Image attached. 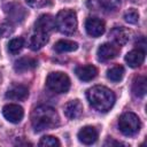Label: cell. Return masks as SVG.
<instances>
[{
    "mask_svg": "<svg viewBox=\"0 0 147 147\" xmlns=\"http://www.w3.org/2000/svg\"><path fill=\"white\" fill-rule=\"evenodd\" d=\"M60 123L56 110L49 106H38L31 113V124L36 132L54 129Z\"/></svg>",
    "mask_w": 147,
    "mask_h": 147,
    "instance_id": "obj_1",
    "label": "cell"
},
{
    "mask_svg": "<svg viewBox=\"0 0 147 147\" xmlns=\"http://www.w3.org/2000/svg\"><path fill=\"white\" fill-rule=\"evenodd\" d=\"M86 98L90 105L98 111H108L115 103V94L106 86L95 85L87 90Z\"/></svg>",
    "mask_w": 147,
    "mask_h": 147,
    "instance_id": "obj_2",
    "label": "cell"
},
{
    "mask_svg": "<svg viewBox=\"0 0 147 147\" xmlns=\"http://www.w3.org/2000/svg\"><path fill=\"white\" fill-rule=\"evenodd\" d=\"M57 30L63 34H72L77 29V16L71 9H62L55 18Z\"/></svg>",
    "mask_w": 147,
    "mask_h": 147,
    "instance_id": "obj_3",
    "label": "cell"
},
{
    "mask_svg": "<svg viewBox=\"0 0 147 147\" xmlns=\"http://www.w3.org/2000/svg\"><path fill=\"white\" fill-rule=\"evenodd\" d=\"M46 86L55 93H65L70 88V78L61 71L51 72L46 78Z\"/></svg>",
    "mask_w": 147,
    "mask_h": 147,
    "instance_id": "obj_4",
    "label": "cell"
},
{
    "mask_svg": "<svg viewBox=\"0 0 147 147\" xmlns=\"http://www.w3.org/2000/svg\"><path fill=\"white\" fill-rule=\"evenodd\" d=\"M140 126H141V123H140L139 117L134 113H131V111L122 114L118 119L119 131L124 136H127V137H131L138 133L140 130Z\"/></svg>",
    "mask_w": 147,
    "mask_h": 147,
    "instance_id": "obj_5",
    "label": "cell"
},
{
    "mask_svg": "<svg viewBox=\"0 0 147 147\" xmlns=\"http://www.w3.org/2000/svg\"><path fill=\"white\" fill-rule=\"evenodd\" d=\"M55 18L49 14H42L37 18L34 23V31L48 34L55 29Z\"/></svg>",
    "mask_w": 147,
    "mask_h": 147,
    "instance_id": "obj_6",
    "label": "cell"
},
{
    "mask_svg": "<svg viewBox=\"0 0 147 147\" xmlns=\"http://www.w3.org/2000/svg\"><path fill=\"white\" fill-rule=\"evenodd\" d=\"M2 115L10 123H18L22 121V118L24 116V110L18 105L9 103L2 108Z\"/></svg>",
    "mask_w": 147,
    "mask_h": 147,
    "instance_id": "obj_7",
    "label": "cell"
},
{
    "mask_svg": "<svg viewBox=\"0 0 147 147\" xmlns=\"http://www.w3.org/2000/svg\"><path fill=\"white\" fill-rule=\"evenodd\" d=\"M85 29L88 36L93 38H98L105 32V23L102 20L98 17H88L85 22Z\"/></svg>",
    "mask_w": 147,
    "mask_h": 147,
    "instance_id": "obj_8",
    "label": "cell"
},
{
    "mask_svg": "<svg viewBox=\"0 0 147 147\" xmlns=\"http://www.w3.org/2000/svg\"><path fill=\"white\" fill-rule=\"evenodd\" d=\"M130 36H131L130 30H127V29L124 28V26H116V28H114V29L109 32L110 39H111L116 45H118V46L125 45V44L130 40Z\"/></svg>",
    "mask_w": 147,
    "mask_h": 147,
    "instance_id": "obj_9",
    "label": "cell"
},
{
    "mask_svg": "<svg viewBox=\"0 0 147 147\" xmlns=\"http://www.w3.org/2000/svg\"><path fill=\"white\" fill-rule=\"evenodd\" d=\"M117 54H118V47L110 42L102 44L101 46H99L98 52H96L99 61H109L116 57Z\"/></svg>",
    "mask_w": 147,
    "mask_h": 147,
    "instance_id": "obj_10",
    "label": "cell"
},
{
    "mask_svg": "<svg viewBox=\"0 0 147 147\" xmlns=\"http://www.w3.org/2000/svg\"><path fill=\"white\" fill-rule=\"evenodd\" d=\"M76 76L83 80V82H90L94 79L98 75V69L92 64H85V65H78L75 69Z\"/></svg>",
    "mask_w": 147,
    "mask_h": 147,
    "instance_id": "obj_11",
    "label": "cell"
},
{
    "mask_svg": "<svg viewBox=\"0 0 147 147\" xmlns=\"http://www.w3.org/2000/svg\"><path fill=\"white\" fill-rule=\"evenodd\" d=\"M78 139L84 145H92L98 139V130L94 126H84L78 132Z\"/></svg>",
    "mask_w": 147,
    "mask_h": 147,
    "instance_id": "obj_12",
    "label": "cell"
},
{
    "mask_svg": "<svg viewBox=\"0 0 147 147\" xmlns=\"http://www.w3.org/2000/svg\"><path fill=\"white\" fill-rule=\"evenodd\" d=\"M29 95V90L26 86L21 85V84H15L11 85L8 91L6 92V98L10 100H24Z\"/></svg>",
    "mask_w": 147,
    "mask_h": 147,
    "instance_id": "obj_13",
    "label": "cell"
},
{
    "mask_svg": "<svg viewBox=\"0 0 147 147\" xmlns=\"http://www.w3.org/2000/svg\"><path fill=\"white\" fill-rule=\"evenodd\" d=\"M63 111H64V115L69 119L78 118L83 114V103L77 99L71 100L68 103H65V106L63 108Z\"/></svg>",
    "mask_w": 147,
    "mask_h": 147,
    "instance_id": "obj_14",
    "label": "cell"
},
{
    "mask_svg": "<svg viewBox=\"0 0 147 147\" xmlns=\"http://www.w3.org/2000/svg\"><path fill=\"white\" fill-rule=\"evenodd\" d=\"M145 60V51L142 48H137L132 49L125 55V61L131 68H138L144 63Z\"/></svg>",
    "mask_w": 147,
    "mask_h": 147,
    "instance_id": "obj_15",
    "label": "cell"
},
{
    "mask_svg": "<svg viewBox=\"0 0 147 147\" xmlns=\"http://www.w3.org/2000/svg\"><path fill=\"white\" fill-rule=\"evenodd\" d=\"M5 11L8 15V17L11 21H15V22H22L24 20L25 14H26L25 10L20 5H16V3H8V5H6L5 6Z\"/></svg>",
    "mask_w": 147,
    "mask_h": 147,
    "instance_id": "obj_16",
    "label": "cell"
},
{
    "mask_svg": "<svg viewBox=\"0 0 147 147\" xmlns=\"http://www.w3.org/2000/svg\"><path fill=\"white\" fill-rule=\"evenodd\" d=\"M37 67V60L33 57H21L15 61L14 63V69L16 72H25L29 70H32Z\"/></svg>",
    "mask_w": 147,
    "mask_h": 147,
    "instance_id": "obj_17",
    "label": "cell"
},
{
    "mask_svg": "<svg viewBox=\"0 0 147 147\" xmlns=\"http://www.w3.org/2000/svg\"><path fill=\"white\" fill-rule=\"evenodd\" d=\"M47 42H48V34L47 33L34 31V33H32V36L30 37L29 45H30L31 49L37 51V49H40L41 47H44Z\"/></svg>",
    "mask_w": 147,
    "mask_h": 147,
    "instance_id": "obj_18",
    "label": "cell"
},
{
    "mask_svg": "<svg viewBox=\"0 0 147 147\" xmlns=\"http://www.w3.org/2000/svg\"><path fill=\"white\" fill-rule=\"evenodd\" d=\"M146 83H147V80H146L145 76H138L134 78L133 84H132V93L134 96L142 98L146 94V90H147Z\"/></svg>",
    "mask_w": 147,
    "mask_h": 147,
    "instance_id": "obj_19",
    "label": "cell"
},
{
    "mask_svg": "<svg viewBox=\"0 0 147 147\" xmlns=\"http://www.w3.org/2000/svg\"><path fill=\"white\" fill-rule=\"evenodd\" d=\"M78 48V44L72 40H67V39H61L55 42L54 49L57 53H65V52H74Z\"/></svg>",
    "mask_w": 147,
    "mask_h": 147,
    "instance_id": "obj_20",
    "label": "cell"
},
{
    "mask_svg": "<svg viewBox=\"0 0 147 147\" xmlns=\"http://www.w3.org/2000/svg\"><path fill=\"white\" fill-rule=\"evenodd\" d=\"M124 76V68L122 65H114L107 70V78L111 82H119Z\"/></svg>",
    "mask_w": 147,
    "mask_h": 147,
    "instance_id": "obj_21",
    "label": "cell"
},
{
    "mask_svg": "<svg viewBox=\"0 0 147 147\" xmlns=\"http://www.w3.org/2000/svg\"><path fill=\"white\" fill-rule=\"evenodd\" d=\"M24 46L23 38H14L8 42V52L10 54H17Z\"/></svg>",
    "mask_w": 147,
    "mask_h": 147,
    "instance_id": "obj_22",
    "label": "cell"
},
{
    "mask_svg": "<svg viewBox=\"0 0 147 147\" xmlns=\"http://www.w3.org/2000/svg\"><path fill=\"white\" fill-rule=\"evenodd\" d=\"M60 145L61 144H60L59 139L53 136H45L39 141V146H44V147H57Z\"/></svg>",
    "mask_w": 147,
    "mask_h": 147,
    "instance_id": "obj_23",
    "label": "cell"
},
{
    "mask_svg": "<svg viewBox=\"0 0 147 147\" xmlns=\"http://www.w3.org/2000/svg\"><path fill=\"white\" fill-rule=\"evenodd\" d=\"M124 20L125 22L130 24H136L139 21V13L134 8H130L124 13Z\"/></svg>",
    "mask_w": 147,
    "mask_h": 147,
    "instance_id": "obj_24",
    "label": "cell"
},
{
    "mask_svg": "<svg viewBox=\"0 0 147 147\" xmlns=\"http://www.w3.org/2000/svg\"><path fill=\"white\" fill-rule=\"evenodd\" d=\"M14 32V28L10 23H0V37L5 38V37H9L11 33Z\"/></svg>",
    "mask_w": 147,
    "mask_h": 147,
    "instance_id": "obj_25",
    "label": "cell"
},
{
    "mask_svg": "<svg viewBox=\"0 0 147 147\" xmlns=\"http://www.w3.org/2000/svg\"><path fill=\"white\" fill-rule=\"evenodd\" d=\"M100 2L108 10H116L121 6V0H100Z\"/></svg>",
    "mask_w": 147,
    "mask_h": 147,
    "instance_id": "obj_26",
    "label": "cell"
},
{
    "mask_svg": "<svg viewBox=\"0 0 147 147\" xmlns=\"http://www.w3.org/2000/svg\"><path fill=\"white\" fill-rule=\"evenodd\" d=\"M25 2L33 8H41V7H47L52 3V0H25Z\"/></svg>",
    "mask_w": 147,
    "mask_h": 147,
    "instance_id": "obj_27",
    "label": "cell"
},
{
    "mask_svg": "<svg viewBox=\"0 0 147 147\" xmlns=\"http://www.w3.org/2000/svg\"><path fill=\"white\" fill-rule=\"evenodd\" d=\"M86 5H87V7L90 9H93V10H98L102 6L101 2H100V0H87Z\"/></svg>",
    "mask_w": 147,
    "mask_h": 147,
    "instance_id": "obj_28",
    "label": "cell"
},
{
    "mask_svg": "<svg viewBox=\"0 0 147 147\" xmlns=\"http://www.w3.org/2000/svg\"><path fill=\"white\" fill-rule=\"evenodd\" d=\"M107 145H115V146H121L122 144L121 142H118V141H115V140H113V139H108L106 142H105V146H107Z\"/></svg>",
    "mask_w": 147,
    "mask_h": 147,
    "instance_id": "obj_29",
    "label": "cell"
}]
</instances>
